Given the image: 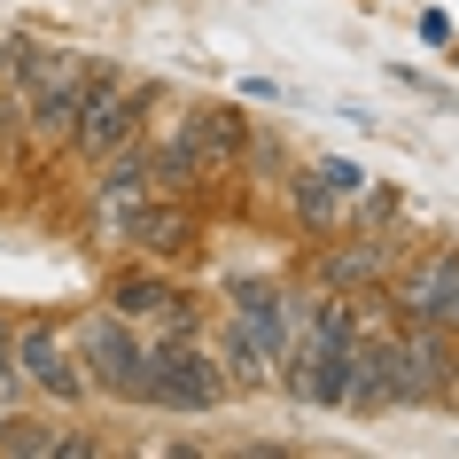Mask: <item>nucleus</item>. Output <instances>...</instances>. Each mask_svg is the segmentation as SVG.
<instances>
[{"instance_id":"2","label":"nucleus","mask_w":459,"mask_h":459,"mask_svg":"<svg viewBox=\"0 0 459 459\" xmlns=\"http://www.w3.org/2000/svg\"><path fill=\"white\" fill-rule=\"evenodd\" d=\"M78 351V374L94 389V405H141V374H148V327L117 319L109 304H86V312L63 319Z\"/></svg>"},{"instance_id":"7","label":"nucleus","mask_w":459,"mask_h":459,"mask_svg":"<svg viewBox=\"0 0 459 459\" xmlns=\"http://www.w3.org/2000/svg\"><path fill=\"white\" fill-rule=\"evenodd\" d=\"M125 257H148V265H195L203 257V203L187 195H148L133 226H125Z\"/></svg>"},{"instance_id":"5","label":"nucleus","mask_w":459,"mask_h":459,"mask_svg":"<svg viewBox=\"0 0 459 459\" xmlns=\"http://www.w3.org/2000/svg\"><path fill=\"white\" fill-rule=\"evenodd\" d=\"M86 86H94V55H86V48H55L48 71L16 94L24 148L39 156V164H48V156H63V141H71V125H78V101H86Z\"/></svg>"},{"instance_id":"6","label":"nucleus","mask_w":459,"mask_h":459,"mask_svg":"<svg viewBox=\"0 0 459 459\" xmlns=\"http://www.w3.org/2000/svg\"><path fill=\"white\" fill-rule=\"evenodd\" d=\"M16 382H24V397H39V405H94V389H86V374H78V351H71V327L63 319H16Z\"/></svg>"},{"instance_id":"10","label":"nucleus","mask_w":459,"mask_h":459,"mask_svg":"<svg viewBox=\"0 0 459 459\" xmlns=\"http://www.w3.org/2000/svg\"><path fill=\"white\" fill-rule=\"evenodd\" d=\"M289 141L273 133V125H249V148H242V179H257V187H281L289 179Z\"/></svg>"},{"instance_id":"14","label":"nucleus","mask_w":459,"mask_h":459,"mask_svg":"<svg viewBox=\"0 0 459 459\" xmlns=\"http://www.w3.org/2000/svg\"><path fill=\"white\" fill-rule=\"evenodd\" d=\"M420 39H429V48H452V16H444V8H420Z\"/></svg>"},{"instance_id":"15","label":"nucleus","mask_w":459,"mask_h":459,"mask_svg":"<svg viewBox=\"0 0 459 459\" xmlns=\"http://www.w3.org/2000/svg\"><path fill=\"white\" fill-rule=\"evenodd\" d=\"M242 101H296L289 86H273V78H242Z\"/></svg>"},{"instance_id":"11","label":"nucleus","mask_w":459,"mask_h":459,"mask_svg":"<svg viewBox=\"0 0 459 459\" xmlns=\"http://www.w3.org/2000/svg\"><path fill=\"white\" fill-rule=\"evenodd\" d=\"M319 179H327V187H335L342 203H359V195L374 187V171H366V164H351V156H319Z\"/></svg>"},{"instance_id":"9","label":"nucleus","mask_w":459,"mask_h":459,"mask_svg":"<svg viewBox=\"0 0 459 459\" xmlns=\"http://www.w3.org/2000/svg\"><path fill=\"white\" fill-rule=\"evenodd\" d=\"M281 203H289V218L304 226V234H342V218H351V203H342L327 179H319V164H289V179H281Z\"/></svg>"},{"instance_id":"13","label":"nucleus","mask_w":459,"mask_h":459,"mask_svg":"<svg viewBox=\"0 0 459 459\" xmlns=\"http://www.w3.org/2000/svg\"><path fill=\"white\" fill-rule=\"evenodd\" d=\"M436 327H452V335H459V265H452V281H444V296H436Z\"/></svg>"},{"instance_id":"4","label":"nucleus","mask_w":459,"mask_h":459,"mask_svg":"<svg viewBox=\"0 0 459 459\" xmlns=\"http://www.w3.org/2000/svg\"><path fill=\"white\" fill-rule=\"evenodd\" d=\"M420 242V226L412 218H397V226H342V234H327L312 257V289H335V296H374L397 273V257Z\"/></svg>"},{"instance_id":"17","label":"nucleus","mask_w":459,"mask_h":459,"mask_svg":"<svg viewBox=\"0 0 459 459\" xmlns=\"http://www.w3.org/2000/svg\"><path fill=\"white\" fill-rule=\"evenodd\" d=\"M452 63H459V39H452Z\"/></svg>"},{"instance_id":"12","label":"nucleus","mask_w":459,"mask_h":459,"mask_svg":"<svg viewBox=\"0 0 459 459\" xmlns=\"http://www.w3.org/2000/svg\"><path fill=\"white\" fill-rule=\"evenodd\" d=\"M24 397V382H16V319L0 312V405H16Z\"/></svg>"},{"instance_id":"16","label":"nucleus","mask_w":459,"mask_h":459,"mask_svg":"<svg viewBox=\"0 0 459 459\" xmlns=\"http://www.w3.org/2000/svg\"><path fill=\"white\" fill-rule=\"evenodd\" d=\"M0 78H8V31H0Z\"/></svg>"},{"instance_id":"1","label":"nucleus","mask_w":459,"mask_h":459,"mask_svg":"<svg viewBox=\"0 0 459 459\" xmlns=\"http://www.w3.org/2000/svg\"><path fill=\"white\" fill-rule=\"evenodd\" d=\"M156 109H164V86L156 78L125 71V63H94V86L78 101V125H71V141H63V156L71 164H101L109 148L141 141L148 125H156Z\"/></svg>"},{"instance_id":"18","label":"nucleus","mask_w":459,"mask_h":459,"mask_svg":"<svg viewBox=\"0 0 459 459\" xmlns=\"http://www.w3.org/2000/svg\"><path fill=\"white\" fill-rule=\"evenodd\" d=\"M0 171H8V156H0Z\"/></svg>"},{"instance_id":"3","label":"nucleus","mask_w":459,"mask_h":459,"mask_svg":"<svg viewBox=\"0 0 459 459\" xmlns=\"http://www.w3.org/2000/svg\"><path fill=\"white\" fill-rule=\"evenodd\" d=\"M218 405H234V382H226L211 335H148L141 412H218Z\"/></svg>"},{"instance_id":"8","label":"nucleus","mask_w":459,"mask_h":459,"mask_svg":"<svg viewBox=\"0 0 459 459\" xmlns=\"http://www.w3.org/2000/svg\"><path fill=\"white\" fill-rule=\"evenodd\" d=\"M211 351H218V366H226L234 397H249V389H273V374H281V342H273L249 312H234V304H218V319H211Z\"/></svg>"}]
</instances>
